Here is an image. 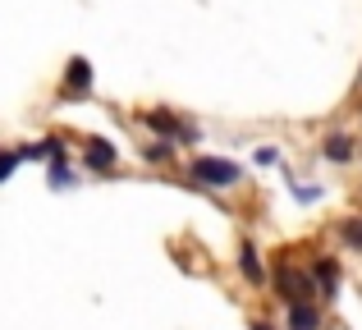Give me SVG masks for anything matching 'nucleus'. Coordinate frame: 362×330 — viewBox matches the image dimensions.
I'll return each mask as SVG.
<instances>
[{
	"label": "nucleus",
	"instance_id": "f257e3e1",
	"mask_svg": "<svg viewBox=\"0 0 362 330\" xmlns=\"http://www.w3.org/2000/svg\"><path fill=\"white\" fill-rule=\"evenodd\" d=\"M271 289H275V298H280L284 307L317 298V289H312V276H308L303 266H293V252H275V261H271Z\"/></svg>",
	"mask_w": 362,
	"mask_h": 330
},
{
	"label": "nucleus",
	"instance_id": "f03ea898",
	"mask_svg": "<svg viewBox=\"0 0 362 330\" xmlns=\"http://www.w3.org/2000/svg\"><path fill=\"white\" fill-rule=\"evenodd\" d=\"M138 119H142V124H147L156 138H165V143H175V147H197V143H202V129H197L193 119L175 115L170 106H151V110H142Z\"/></svg>",
	"mask_w": 362,
	"mask_h": 330
},
{
	"label": "nucleus",
	"instance_id": "7ed1b4c3",
	"mask_svg": "<svg viewBox=\"0 0 362 330\" xmlns=\"http://www.w3.org/2000/svg\"><path fill=\"white\" fill-rule=\"evenodd\" d=\"M184 179L193 188H239L243 184V170L225 156H193L184 170Z\"/></svg>",
	"mask_w": 362,
	"mask_h": 330
},
{
	"label": "nucleus",
	"instance_id": "20e7f679",
	"mask_svg": "<svg viewBox=\"0 0 362 330\" xmlns=\"http://www.w3.org/2000/svg\"><path fill=\"white\" fill-rule=\"evenodd\" d=\"M308 276H312V289H317L321 303H335L339 289H344V266H339L335 252H317L308 261Z\"/></svg>",
	"mask_w": 362,
	"mask_h": 330
},
{
	"label": "nucleus",
	"instance_id": "39448f33",
	"mask_svg": "<svg viewBox=\"0 0 362 330\" xmlns=\"http://www.w3.org/2000/svg\"><path fill=\"white\" fill-rule=\"evenodd\" d=\"M78 156H83V165H88L92 175H110V170L119 165V147L110 143V138H97V134L83 138V152Z\"/></svg>",
	"mask_w": 362,
	"mask_h": 330
},
{
	"label": "nucleus",
	"instance_id": "423d86ee",
	"mask_svg": "<svg viewBox=\"0 0 362 330\" xmlns=\"http://www.w3.org/2000/svg\"><path fill=\"white\" fill-rule=\"evenodd\" d=\"M239 276H243V285H252V289H266V285H271V266L262 261V248H257L252 239L239 243Z\"/></svg>",
	"mask_w": 362,
	"mask_h": 330
},
{
	"label": "nucleus",
	"instance_id": "0eeeda50",
	"mask_svg": "<svg viewBox=\"0 0 362 330\" xmlns=\"http://www.w3.org/2000/svg\"><path fill=\"white\" fill-rule=\"evenodd\" d=\"M92 83H97V73H92V60L88 55H74L69 64H64V88H60V97H88L92 92Z\"/></svg>",
	"mask_w": 362,
	"mask_h": 330
},
{
	"label": "nucleus",
	"instance_id": "6e6552de",
	"mask_svg": "<svg viewBox=\"0 0 362 330\" xmlns=\"http://www.w3.org/2000/svg\"><path fill=\"white\" fill-rule=\"evenodd\" d=\"M354 156H358V138L354 134L330 129V134L321 138V161H330V165H354Z\"/></svg>",
	"mask_w": 362,
	"mask_h": 330
},
{
	"label": "nucleus",
	"instance_id": "1a4fd4ad",
	"mask_svg": "<svg viewBox=\"0 0 362 330\" xmlns=\"http://www.w3.org/2000/svg\"><path fill=\"white\" fill-rule=\"evenodd\" d=\"M18 156L23 161H69V143H64L60 134H46V138H37V143H23L18 147Z\"/></svg>",
	"mask_w": 362,
	"mask_h": 330
},
{
	"label": "nucleus",
	"instance_id": "9d476101",
	"mask_svg": "<svg viewBox=\"0 0 362 330\" xmlns=\"http://www.w3.org/2000/svg\"><path fill=\"white\" fill-rule=\"evenodd\" d=\"M289 330H321L317 298H308V303H289Z\"/></svg>",
	"mask_w": 362,
	"mask_h": 330
},
{
	"label": "nucleus",
	"instance_id": "9b49d317",
	"mask_svg": "<svg viewBox=\"0 0 362 330\" xmlns=\"http://www.w3.org/2000/svg\"><path fill=\"white\" fill-rule=\"evenodd\" d=\"M138 156H142L147 165H170V161H175V143H165V138H151V143L142 147Z\"/></svg>",
	"mask_w": 362,
	"mask_h": 330
},
{
	"label": "nucleus",
	"instance_id": "f8f14e48",
	"mask_svg": "<svg viewBox=\"0 0 362 330\" xmlns=\"http://www.w3.org/2000/svg\"><path fill=\"white\" fill-rule=\"evenodd\" d=\"M339 243L362 252V216H344V220H339Z\"/></svg>",
	"mask_w": 362,
	"mask_h": 330
},
{
	"label": "nucleus",
	"instance_id": "ddd939ff",
	"mask_svg": "<svg viewBox=\"0 0 362 330\" xmlns=\"http://www.w3.org/2000/svg\"><path fill=\"white\" fill-rule=\"evenodd\" d=\"M46 179H51V188H74V170H69V161H55L51 170H46Z\"/></svg>",
	"mask_w": 362,
	"mask_h": 330
},
{
	"label": "nucleus",
	"instance_id": "4468645a",
	"mask_svg": "<svg viewBox=\"0 0 362 330\" xmlns=\"http://www.w3.org/2000/svg\"><path fill=\"white\" fill-rule=\"evenodd\" d=\"M289 193H293V202H321V197H326V188H321V184H293L289 188Z\"/></svg>",
	"mask_w": 362,
	"mask_h": 330
},
{
	"label": "nucleus",
	"instance_id": "2eb2a0df",
	"mask_svg": "<svg viewBox=\"0 0 362 330\" xmlns=\"http://www.w3.org/2000/svg\"><path fill=\"white\" fill-rule=\"evenodd\" d=\"M18 161H23V156H18V147H0V184H5V179L18 170Z\"/></svg>",
	"mask_w": 362,
	"mask_h": 330
},
{
	"label": "nucleus",
	"instance_id": "dca6fc26",
	"mask_svg": "<svg viewBox=\"0 0 362 330\" xmlns=\"http://www.w3.org/2000/svg\"><path fill=\"white\" fill-rule=\"evenodd\" d=\"M252 161H257V165H280V152H275V147H257Z\"/></svg>",
	"mask_w": 362,
	"mask_h": 330
},
{
	"label": "nucleus",
	"instance_id": "f3484780",
	"mask_svg": "<svg viewBox=\"0 0 362 330\" xmlns=\"http://www.w3.org/2000/svg\"><path fill=\"white\" fill-rule=\"evenodd\" d=\"M247 330H275V326L266 322V317H252V322H247Z\"/></svg>",
	"mask_w": 362,
	"mask_h": 330
},
{
	"label": "nucleus",
	"instance_id": "a211bd4d",
	"mask_svg": "<svg viewBox=\"0 0 362 330\" xmlns=\"http://www.w3.org/2000/svg\"><path fill=\"white\" fill-rule=\"evenodd\" d=\"M358 83H362V73H358Z\"/></svg>",
	"mask_w": 362,
	"mask_h": 330
}]
</instances>
